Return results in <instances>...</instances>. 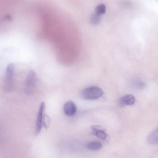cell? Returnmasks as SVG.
Listing matches in <instances>:
<instances>
[{
  "label": "cell",
  "mask_w": 158,
  "mask_h": 158,
  "mask_svg": "<svg viewBox=\"0 0 158 158\" xmlns=\"http://www.w3.org/2000/svg\"><path fill=\"white\" fill-rule=\"evenodd\" d=\"M88 148L91 151H97L102 147V143L98 141H93L89 143L87 145Z\"/></svg>",
  "instance_id": "cell-9"
},
{
  "label": "cell",
  "mask_w": 158,
  "mask_h": 158,
  "mask_svg": "<svg viewBox=\"0 0 158 158\" xmlns=\"http://www.w3.org/2000/svg\"><path fill=\"white\" fill-rule=\"evenodd\" d=\"M37 76L35 72L30 70L28 73L25 81V92L28 94H32L35 89Z\"/></svg>",
  "instance_id": "cell-3"
},
{
  "label": "cell",
  "mask_w": 158,
  "mask_h": 158,
  "mask_svg": "<svg viewBox=\"0 0 158 158\" xmlns=\"http://www.w3.org/2000/svg\"><path fill=\"white\" fill-rule=\"evenodd\" d=\"M45 108V103L42 102L40 104L37 115L36 123L35 133L38 134L40 132L42 126L44 113Z\"/></svg>",
  "instance_id": "cell-4"
},
{
  "label": "cell",
  "mask_w": 158,
  "mask_h": 158,
  "mask_svg": "<svg viewBox=\"0 0 158 158\" xmlns=\"http://www.w3.org/2000/svg\"><path fill=\"white\" fill-rule=\"evenodd\" d=\"M14 66L13 64H9L7 66L4 80V88L6 91H11L13 87Z\"/></svg>",
  "instance_id": "cell-2"
},
{
  "label": "cell",
  "mask_w": 158,
  "mask_h": 158,
  "mask_svg": "<svg viewBox=\"0 0 158 158\" xmlns=\"http://www.w3.org/2000/svg\"><path fill=\"white\" fill-rule=\"evenodd\" d=\"M63 110L66 115L69 116H73L76 112V106L73 102L71 101H68L64 105Z\"/></svg>",
  "instance_id": "cell-5"
},
{
  "label": "cell",
  "mask_w": 158,
  "mask_h": 158,
  "mask_svg": "<svg viewBox=\"0 0 158 158\" xmlns=\"http://www.w3.org/2000/svg\"><path fill=\"white\" fill-rule=\"evenodd\" d=\"M106 11V6L103 4H101L97 6L95 9V12L99 15L104 14Z\"/></svg>",
  "instance_id": "cell-11"
},
{
  "label": "cell",
  "mask_w": 158,
  "mask_h": 158,
  "mask_svg": "<svg viewBox=\"0 0 158 158\" xmlns=\"http://www.w3.org/2000/svg\"><path fill=\"white\" fill-rule=\"evenodd\" d=\"M100 16L95 12L93 13L90 18V23L93 25H96L99 23L101 20Z\"/></svg>",
  "instance_id": "cell-10"
},
{
  "label": "cell",
  "mask_w": 158,
  "mask_h": 158,
  "mask_svg": "<svg viewBox=\"0 0 158 158\" xmlns=\"http://www.w3.org/2000/svg\"><path fill=\"white\" fill-rule=\"evenodd\" d=\"M92 130V134L102 140H105L107 136V134L99 125H95L91 127Z\"/></svg>",
  "instance_id": "cell-6"
},
{
  "label": "cell",
  "mask_w": 158,
  "mask_h": 158,
  "mask_svg": "<svg viewBox=\"0 0 158 158\" xmlns=\"http://www.w3.org/2000/svg\"><path fill=\"white\" fill-rule=\"evenodd\" d=\"M135 101L134 96L131 94H127L122 97L119 99V102L121 106H130L133 104Z\"/></svg>",
  "instance_id": "cell-7"
},
{
  "label": "cell",
  "mask_w": 158,
  "mask_h": 158,
  "mask_svg": "<svg viewBox=\"0 0 158 158\" xmlns=\"http://www.w3.org/2000/svg\"><path fill=\"white\" fill-rule=\"evenodd\" d=\"M158 129L156 128L148 136L147 141L150 144H156L158 143Z\"/></svg>",
  "instance_id": "cell-8"
},
{
  "label": "cell",
  "mask_w": 158,
  "mask_h": 158,
  "mask_svg": "<svg viewBox=\"0 0 158 158\" xmlns=\"http://www.w3.org/2000/svg\"><path fill=\"white\" fill-rule=\"evenodd\" d=\"M50 122V119L48 116L46 114H44L43 120L42 125L45 128H48Z\"/></svg>",
  "instance_id": "cell-12"
},
{
  "label": "cell",
  "mask_w": 158,
  "mask_h": 158,
  "mask_svg": "<svg viewBox=\"0 0 158 158\" xmlns=\"http://www.w3.org/2000/svg\"><path fill=\"white\" fill-rule=\"evenodd\" d=\"M103 94V92L101 88L97 86H92L81 91L79 96L83 99L93 100L101 97Z\"/></svg>",
  "instance_id": "cell-1"
}]
</instances>
